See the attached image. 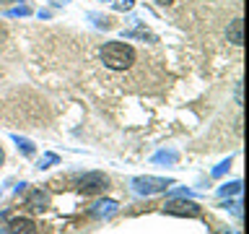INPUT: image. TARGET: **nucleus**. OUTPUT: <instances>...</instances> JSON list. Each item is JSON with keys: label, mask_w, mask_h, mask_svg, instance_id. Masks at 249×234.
Returning <instances> with one entry per match:
<instances>
[{"label": "nucleus", "mask_w": 249, "mask_h": 234, "mask_svg": "<svg viewBox=\"0 0 249 234\" xmlns=\"http://www.w3.org/2000/svg\"><path fill=\"white\" fill-rule=\"evenodd\" d=\"M132 185H135V190L138 193H161V190H166V187L171 185L169 179H159V177H138V179H132Z\"/></svg>", "instance_id": "3"}, {"label": "nucleus", "mask_w": 249, "mask_h": 234, "mask_svg": "<svg viewBox=\"0 0 249 234\" xmlns=\"http://www.w3.org/2000/svg\"><path fill=\"white\" fill-rule=\"evenodd\" d=\"M166 214H174V216H200V206L192 200H169L163 206Z\"/></svg>", "instance_id": "4"}, {"label": "nucleus", "mask_w": 249, "mask_h": 234, "mask_svg": "<svg viewBox=\"0 0 249 234\" xmlns=\"http://www.w3.org/2000/svg\"><path fill=\"white\" fill-rule=\"evenodd\" d=\"M117 5H120V8H130V5H132V0H120Z\"/></svg>", "instance_id": "8"}, {"label": "nucleus", "mask_w": 249, "mask_h": 234, "mask_svg": "<svg viewBox=\"0 0 249 234\" xmlns=\"http://www.w3.org/2000/svg\"><path fill=\"white\" fill-rule=\"evenodd\" d=\"M47 203H50V195L42 193V190H34V193L26 198V206H29L31 211H42V208H47Z\"/></svg>", "instance_id": "6"}, {"label": "nucleus", "mask_w": 249, "mask_h": 234, "mask_svg": "<svg viewBox=\"0 0 249 234\" xmlns=\"http://www.w3.org/2000/svg\"><path fill=\"white\" fill-rule=\"evenodd\" d=\"M3 34H5V31H3V29H0V39H3Z\"/></svg>", "instance_id": "11"}, {"label": "nucleus", "mask_w": 249, "mask_h": 234, "mask_svg": "<svg viewBox=\"0 0 249 234\" xmlns=\"http://www.w3.org/2000/svg\"><path fill=\"white\" fill-rule=\"evenodd\" d=\"M159 3H161V5H169V3H171V0H159Z\"/></svg>", "instance_id": "10"}, {"label": "nucleus", "mask_w": 249, "mask_h": 234, "mask_svg": "<svg viewBox=\"0 0 249 234\" xmlns=\"http://www.w3.org/2000/svg\"><path fill=\"white\" fill-rule=\"evenodd\" d=\"M99 58L109 70H127L135 62V50L127 42H107L101 47Z\"/></svg>", "instance_id": "1"}, {"label": "nucleus", "mask_w": 249, "mask_h": 234, "mask_svg": "<svg viewBox=\"0 0 249 234\" xmlns=\"http://www.w3.org/2000/svg\"><path fill=\"white\" fill-rule=\"evenodd\" d=\"M8 232L11 234H36V224L31 218H11Z\"/></svg>", "instance_id": "5"}, {"label": "nucleus", "mask_w": 249, "mask_h": 234, "mask_svg": "<svg viewBox=\"0 0 249 234\" xmlns=\"http://www.w3.org/2000/svg\"><path fill=\"white\" fill-rule=\"evenodd\" d=\"M3 159H5V154H3V148H0V164H3Z\"/></svg>", "instance_id": "9"}, {"label": "nucleus", "mask_w": 249, "mask_h": 234, "mask_svg": "<svg viewBox=\"0 0 249 234\" xmlns=\"http://www.w3.org/2000/svg\"><path fill=\"white\" fill-rule=\"evenodd\" d=\"M229 39H231V42L233 44H241V42H244V34H241V19H233L231 21V29H229Z\"/></svg>", "instance_id": "7"}, {"label": "nucleus", "mask_w": 249, "mask_h": 234, "mask_svg": "<svg viewBox=\"0 0 249 234\" xmlns=\"http://www.w3.org/2000/svg\"><path fill=\"white\" fill-rule=\"evenodd\" d=\"M109 187V177L101 175V172H91V175H83L78 179V190L83 195H96L101 190H107Z\"/></svg>", "instance_id": "2"}]
</instances>
